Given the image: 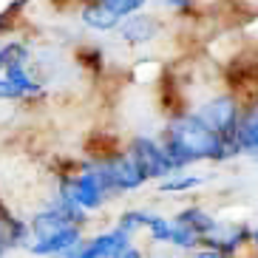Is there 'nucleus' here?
<instances>
[{"label":"nucleus","mask_w":258,"mask_h":258,"mask_svg":"<svg viewBox=\"0 0 258 258\" xmlns=\"http://www.w3.org/2000/svg\"><path fill=\"white\" fill-rule=\"evenodd\" d=\"M159 142L165 148L173 170H182V167L193 165V162H202V159L221 162V159L235 156V153H241L235 139H227L221 134H216V131H210L196 114H184L179 119H173L165 128Z\"/></svg>","instance_id":"1"},{"label":"nucleus","mask_w":258,"mask_h":258,"mask_svg":"<svg viewBox=\"0 0 258 258\" xmlns=\"http://www.w3.org/2000/svg\"><path fill=\"white\" fill-rule=\"evenodd\" d=\"M62 193H66L69 199H74L83 210H97V207H102V202H105L108 196H114L97 165L85 167V170L74 173L71 179H66Z\"/></svg>","instance_id":"2"},{"label":"nucleus","mask_w":258,"mask_h":258,"mask_svg":"<svg viewBox=\"0 0 258 258\" xmlns=\"http://www.w3.org/2000/svg\"><path fill=\"white\" fill-rule=\"evenodd\" d=\"M99 173L105 179V184L111 187V193H122V190H137L148 182V176L139 170V165L134 162L131 153H116V156H105L102 162H97Z\"/></svg>","instance_id":"3"},{"label":"nucleus","mask_w":258,"mask_h":258,"mask_svg":"<svg viewBox=\"0 0 258 258\" xmlns=\"http://www.w3.org/2000/svg\"><path fill=\"white\" fill-rule=\"evenodd\" d=\"M196 116L210 131H216L227 139H235V128H238V119H241V105L233 97H216L199 108Z\"/></svg>","instance_id":"4"},{"label":"nucleus","mask_w":258,"mask_h":258,"mask_svg":"<svg viewBox=\"0 0 258 258\" xmlns=\"http://www.w3.org/2000/svg\"><path fill=\"white\" fill-rule=\"evenodd\" d=\"M69 255H83V258H114V255H139V250L131 244V233H125L122 227L102 233L97 238H91L88 244H77Z\"/></svg>","instance_id":"5"},{"label":"nucleus","mask_w":258,"mask_h":258,"mask_svg":"<svg viewBox=\"0 0 258 258\" xmlns=\"http://www.w3.org/2000/svg\"><path fill=\"white\" fill-rule=\"evenodd\" d=\"M131 156H134V162L139 165V170L148 179H165V176L176 173L170 159H167L165 148H162V142H153L148 137H137L131 142Z\"/></svg>","instance_id":"6"},{"label":"nucleus","mask_w":258,"mask_h":258,"mask_svg":"<svg viewBox=\"0 0 258 258\" xmlns=\"http://www.w3.org/2000/svg\"><path fill=\"white\" fill-rule=\"evenodd\" d=\"M80 224H66L60 230H51L46 235H37L34 244H31V252L34 255H69L80 244Z\"/></svg>","instance_id":"7"},{"label":"nucleus","mask_w":258,"mask_h":258,"mask_svg":"<svg viewBox=\"0 0 258 258\" xmlns=\"http://www.w3.org/2000/svg\"><path fill=\"white\" fill-rule=\"evenodd\" d=\"M119 29V37L125 40V43H148V40H153V34H156V23H153L151 17L145 15H128L122 17V23L116 26Z\"/></svg>","instance_id":"8"},{"label":"nucleus","mask_w":258,"mask_h":258,"mask_svg":"<svg viewBox=\"0 0 258 258\" xmlns=\"http://www.w3.org/2000/svg\"><path fill=\"white\" fill-rule=\"evenodd\" d=\"M235 145L238 151H247L252 156L258 153V105L250 111H241V119L235 128Z\"/></svg>","instance_id":"9"},{"label":"nucleus","mask_w":258,"mask_h":258,"mask_svg":"<svg viewBox=\"0 0 258 258\" xmlns=\"http://www.w3.org/2000/svg\"><path fill=\"white\" fill-rule=\"evenodd\" d=\"M83 20L97 31H111V29H116V26L122 23V17L116 15V12H111L108 6H102V3H97V0H94L91 6L83 9Z\"/></svg>","instance_id":"10"},{"label":"nucleus","mask_w":258,"mask_h":258,"mask_svg":"<svg viewBox=\"0 0 258 258\" xmlns=\"http://www.w3.org/2000/svg\"><path fill=\"white\" fill-rule=\"evenodd\" d=\"M176 221H179V224H184V227H190L193 233H199L202 238H205V235L210 233L216 224H219V221L213 219L210 213H205L202 207H187V210H182L179 216H176Z\"/></svg>","instance_id":"11"},{"label":"nucleus","mask_w":258,"mask_h":258,"mask_svg":"<svg viewBox=\"0 0 258 258\" xmlns=\"http://www.w3.org/2000/svg\"><path fill=\"white\" fill-rule=\"evenodd\" d=\"M199 182H202L199 176H179V173H170L165 182L159 184V190H162V193H182V190L196 187Z\"/></svg>","instance_id":"12"},{"label":"nucleus","mask_w":258,"mask_h":258,"mask_svg":"<svg viewBox=\"0 0 258 258\" xmlns=\"http://www.w3.org/2000/svg\"><path fill=\"white\" fill-rule=\"evenodd\" d=\"M170 227H173V221H167V219H162V216H153V213H148V224H145V230H151V238H153V241H167Z\"/></svg>","instance_id":"13"},{"label":"nucleus","mask_w":258,"mask_h":258,"mask_svg":"<svg viewBox=\"0 0 258 258\" xmlns=\"http://www.w3.org/2000/svg\"><path fill=\"white\" fill-rule=\"evenodd\" d=\"M145 224H148V213H142V210L125 213V216H122V221H119V227L125 230V233H137V230L145 227Z\"/></svg>","instance_id":"14"},{"label":"nucleus","mask_w":258,"mask_h":258,"mask_svg":"<svg viewBox=\"0 0 258 258\" xmlns=\"http://www.w3.org/2000/svg\"><path fill=\"white\" fill-rule=\"evenodd\" d=\"M165 3H170V6H176V9H182V6H187L190 0H165Z\"/></svg>","instance_id":"15"},{"label":"nucleus","mask_w":258,"mask_h":258,"mask_svg":"<svg viewBox=\"0 0 258 258\" xmlns=\"http://www.w3.org/2000/svg\"><path fill=\"white\" fill-rule=\"evenodd\" d=\"M250 241H252V244H255V247H258V227H255V230H252V233H250Z\"/></svg>","instance_id":"16"},{"label":"nucleus","mask_w":258,"mask_h":258,"mask_svg":"<svg viewBox=\"0 0 258 258\" xmlns=\"http://www.w3.org/2000/svg\"><path fill=\"white\" fill-rule=\"evenodd\" d=\"M6 213H12V210H9V207L3 205V199H0V216H6Z\"/></svg>","instance_id":"17"},{"label":"nucleus","mask_w":258,"mask_h":258,"mask_svg":"<svg viewBox=\"0 0 258 258\" xmlns=\"http://www.w3.org/2000/svg\"><path fill=\"white\" fill-rule=\"evenodd\" d=\"M3 252H6V247H3V241H0V255H3Z\"/></svg>","instance_id":"18"}]
</instances>
